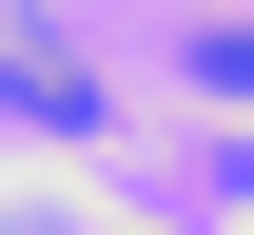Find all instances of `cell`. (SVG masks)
Returning <instances> with one entry per match:
<instances>
[{
    "label": "cell",
    "mask_w": 254,
    "mask_h": 235,
    "mask_svg": "<svg viewBox=\"0 0 254 235\" xmlns=\"http://www.w3.org/2000/svg\"><path fill=\"white\" fill-rule=\"evenodd\" d=\"M0 98H20L39 137H78V118H98V78H78V59H59V39H39V20H20V0H0Z\"/></svg>",
    "instance_id": "6da1fadb"
}]
</instances>
